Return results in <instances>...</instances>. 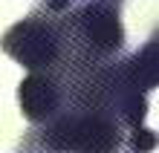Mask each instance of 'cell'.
Wrapping results in <instances>:
<instances>
[{
  "instance_id": "obj_3",
  "label": "cell",
  "mask_w": 159,
  "mask_h": 153,
  "mask_svg": "<svg viewBox=\"0 0 159 153\" xmlns=\"http://www.w3.org/2000/svg\"><path fill=\"white\" fill-rule=\"evenodd\" d=\"M17 104H20V113L32 124H43V121L55 119L64 110L67 92H64L61 78L52 70L29 72L20 84H17Z\"/></svg>"
},
{
  "instance_id": "obj_5",
  "label": "cell",
  "mask_w": 159,
  "mask_h": 153,
  "mask_svg": "<svg viewBox=\"0 0 159 153\" xmlns=\"http://www.w3.org/2000/svg\"><path fill=\"white\" fill-rule=\"evenodd\" d=\"M125 145H127L130 150H136V153H151V150H156V147H159V133L142 124V127L127 130Z\"/></svg>"
},
{
  "instance_id": "obj_1",
  "label": "cell",
  "mask_w": 159,
  "mask_h": 153,
  "mask_svg": "<svg viewBox=\"0 0 159 153\" xmlns=\"http://www.w3.org/2000/svg\"><path fill=\"white\" fill-rule=\"evenodd\" d=\"M125 0H81L61 15L64 58L55 70L107 64L125 52V26H121Z\"/></svg>"
},
{
  "instance_id": "obj_6",
  "label": "cell",
  "mask_w": 159,
  "mask_h": 153,
  "mask_svg": "<svg viewBox=\"0 0 159 153\" xmlns=\"http://www.w3.org/2000/svg\"><path fill=\"white\" fill-rule=\"evenodd\" d=\"M75 3H81V0H38V12L52 15V17H61V15H67Z\"/></svg>"
},
{
  "instance_id": "obj_7",
  "label": "cell",
  "mask_w": 159,
  "mask_h": 153,
  "mask_svg": "<svg viewBox=\"0 0 159 153\" xmlns=\"http://www.w3.org/2000/svg\"><path fill=\"white\" fill-rule=\"evenodd\" d=\"M125 153H136V150H125Z\"/></svg>"
},
{
  "instance_id": "obj_4",
  "label": "cell",
  "mask_w": 159,
  "mask_h": 153,
  "mask_svg": "<svg viewBox=\"0 0 159 153\" xmlns=\"http://www.w3.org/2000/svg\"><path fill=\"white\" fill-rule=\"evenodd\" d=\"M125 66L139 90L151 92L153 87H159V29L148 38L142 49H136L133 55H125Z\"/></svg>"
},
{
  "instance_id": "obj_2",
  "label": "cell",
  "mask_w": 159,
  "mask_h": 153,
  "mask_svg": "<svg viewBox=\"0 0 159 153\" xmlns=\"http://www.w3.org/2000/svg\"><path fill=\"white\" fill-rule=\"evenodd\" d=\"M0 49L9 58H15L29 72H46L55 70L64 58V29L61 17L43 15L35 9L23 20L9 26L0 38Z\"/></svg>"
}]
</instances>
